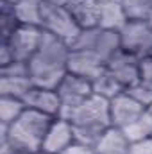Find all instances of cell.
Listing matches in <instances>:
<instances>
[{
    "mask_svg": "<svg viewBox=\"0 0 152 154\" xmlns=\"http://www.w3.org/2000/svg\"><path fill=\"white\" fill-rule=\"evenodd\" d=\"M91 88H93V93L95 95H100V97H104L108 100H111L116 95H120V93L125 91V88L108 72V68L91 82Z\"/></svg>",
    "mask_w": 152,
    "mask_h": 154,
    "instance_id": "cell-19",
    "label": "cell"
},
{
    "mask_svg": "<svg viewBox=\"0 0 152 154\" xmlns=\"http://www.w3.org/2000/svg\"><path fill=\"white\" fill-rule=\"evenodd\" d=\"M0 154H29V152L23 151L22 147L14 145L7 138H0Z\"/></svg>",
    "mask_w": 152,
    "mask_h": 154,
    "instance_id": "cell-28",
    "label": "cell"
},
{
    "mask_svg": "<svg viewBox=\"0 0 152 154\" xmlns=\"http://www.w3.org/2000/svg\"><path fill=\"white\" fill-rule=\"evenodd\" d=\"M129 22L122 0H99V25L102 29L120 32Z\"/></svg>",
    "mask_w": 152,
    "mask_h": 154,
    "instance_id": "cell-14",
    "label": "cell"
},
{
    "mask_svg": "<svg viewBox=\"0 0 152 154\" xmlns=\"http://www.w3.org/2000/svg\"><path fill=\"white\" fill-rule=\"evenodd\" d=\"M45 2H50V4H56V5H66L70 0H45Z\"/></svg>",
    "mask_w": 152,
    "mask_h": 154,
    "instance_id": "cell-30",
    "label": "cell"
},
{
    "mask_svg": "<svg viewBox=\"0 0 152 154\" xmlns=\"http://www.w3.org/2000/svg\"><path fill=\"white\" fill-rule=\"evenodd\" d=\"M63 154H95V149L88 147V145H82V143H77L74 142L68 149H65Z\"/></svg>",
    "mask_w": 152,
    "mask_h": 154,
    "instance_id": "cell-29",
    "label": "cell"
},
{
    "mask_svg": "<svg viewBox=\"0 0 152 154\" xmlns=\"http://www.w3.org/2000/svg\"><path fill=\"white\" fill-rule=\"evenodd\" d=\"M147 20H149V23H150V25H152V13H150V16H149Z\"/></svg>",
    "mask_w": 152,
    "mask_h": 154,
    "instance_id": "cell-31",
    "label": "cell"
},
{
    "mask_svg": "<svg viewBox=\"0 0 152 154\" xmlns=\"http://www.w3.org/2000/svg\"><path fill=\"white\" fill-rule=\"evenodd\" d=\"M129 149L131 142L123 129L111 125L102 133L99 143L95 145V154H129Z\"/></svg>",
    "mask_w": 152,
    "mask_h": 154,
    "instance_id": "cell-15",
    "label": "cell"
},
{
    "mask_svg": "<svg viewBox=\"0 0 152 154\" xmlns=\"http://www.w3.org/2000/svg\"><path fill=\"white\" fill-rule=\"evenodd\" d=\"M123 133L127 134L129 142H138V140H143V138H150L152 136V113L147 109L140 118H136L132 124L123 127Z\"/></svg>",
    "mask_w": 152,
    "mask_h": 154,
    "instance_id": "cell-21",
    "label": "cell"
},
{
    "mask_svg": "<svg viewBox=\"0 0 152 154\" xmlns=\"http://www.w3.org/2000/svg\"><path fill=\"white\" fill-rule=\"evenodd\" d=\"M39 27L45 32H50L66 43H74L81 34V27L75 23L74 16L66 9V5H56L50 2H41V23Z\"/></svg>",
    "mask_w": 152,
    "mask_h": 154,
    "instance_id": "cell-4",
    "label": "cell"
},
{
    "mask_svg": "<svg viewBox=\"0 0 152 154\" xmlns=\"http://www.w3.org/2000/svg\"><path fill=\"white\" fill-rule=\"evenodd\" d=\"M54 118L56 116L45 115L34 109H25L11 125H0V138H7L29 154H36L43 147L45 136Z\"/></svg>",
    "mask_w": 152,
    "mask_h": 154,
    "instance_id": "cell-2",
    "label": "cell"
},
{
    "mask_svg": "<svg viewBox=\"0 0 152 154\" xmlns=\"http://www.w3.org/2000/svg\"><path fill=\"white\" fill-rule=\"evenodd\" d=\"M106 68L127 90L129 86L136 84L138 79H140V57L134 56V54L125 52L123 48H120L106 63Z\"/></svg>",
    "mask_w": 152,
    "mask_h": 154,
    "instance_id": "cell-9",
    "label": "cell"
},
{
    "mask_svg": "<svg viewBox=\"0 0 152 154\" xmlns=\"http://www.w3.org/2000/svg\"><path fill=\"white\" fill-rule=\"evenodd\" d=\"M20 25L16 14H14V7L11 0H2V14H0V29H2V41L9 38L14 29Z\"/></svg>",
    "mask_w": 152,
    "mask_h": 154,
    "instance_id": "cell-22",
    "label": "cell"
},
{
    "mask_svg": "<svg viewBox=\"0 0 152 154\" xmlns=\"http://www.w3.org/2000/svg\"><path fill=\"white\" fill-rule=\"evenodd\" d=\"M22 100H23L27 109H34V111L56 116V118H57L59 109H61V99H59L56 90H47V88L32 86L29 90V93Z\"/></svg>",
    "mask_w": 152,
    "mask_h": 154,
    "instance_id": "cell-13",
    "label": "cell"
},
{
    "mask_svg": "<svg viewBox=\"0 0 152 154\" xmlns=\"http://www.w3.org/2000/svg\"><path fill=\"white\" fill-rule=\"evenodd\" d=\"M0 77H31L29 63L11 61V63L0 66Z\"/></svg>",
    "mask_w": 152,
    "mask_h": 154,
    "instance_id": "cell-24",
    "label": "cell"
},
{
    "mask_svg": "<svg viewBox=\"0 0 152 154\" xmlns=\"http://www.w3.org/2000/svg\"><path fill=\"white\" fill-rule=\"evenodd\" d=\"M147 109H149V111H150V113H152V104H150V106H149V108H147Z\"/></svg>",
    "mask_w": 152,
    "mask_h": 154,
    "instance_id": "cell-33",
    "label": "cell"
},
{
    "mask_svg": "<svg viewBox=\"0 0 152 154\" xmlns=\"http://www.w3.org/2000/svg\"><path fill=\"white\" fill-rule=\"evenodd\" d=\"M129 154H152V136L138 142H131Z\"/></svg>",
    "mask_w": 152,
    "mask_h": 154,
    "instance_id": "cell-27",
    "label": "cell"
},
{
    "mask_svg": "<svg viewBox=\"0 0 152 154\" xmlns=\"http://www.w3.org/2000/svg\"><path fill=\"white\" fill-rule=\"evenodd\" d=\"M129 20H147L152 13V0H122Z\"/></svg>",
    "mask_w": 152,
    "mask_h": 154,
    "instance_id": "cell-23",
    "label": "cell"
},
{
    "mask_svg": "<svg viewBox=\"0 0 152 154\" xmlns=\"http://www.w3.org/2000/svg\"><path fill=\"white\" fill-rule=\"evenodd\" d=\"M41 36H43V29L39 25H22L20 23L14 29V32L2 43L7 45V48L13 56V61L29 63L38 50Z\"/></svg>",
    "mask_w": 152,
    "mask_h": 154,
    "instance_id": "cell-8",
    "label": "cell"
},
{
    "mask_svg": "<svg viewBox=\"0 0 152 154\" xmlns=\"http://www.w3.org/2000/svg\"><path fill=\"white\" fill-rule=\"evenodd\" d=\"M32 86L31 77H0V97L23 99Z\"/></svg>",
    "mask_w": 152,
    "mask_h": 154,
    "instance_id": "cell-18",
    "label": "cell"
},
{
    "mask_svg": "<svg viewBox=\"0 0 152 154\" xmlns=\"http://www.w3.org/2000/svg\"><path fill=\"white\" fill-rule=\"evenodd\" d=\"M145 111H147V108L143 104H140L136 99H132L127 91L116 95L114 99L109 100L111 125L120 127V129H123L129 124H132L136 118H140Z\"/></svg>",
    "mask_w": 152,
    "mask_h": 154,
    "instance_id": "cell-10",
    "label": "cell"
},
{
    "mask_svg": "<svg viewBox=\"0 0 152 154\" xmlns=\"http://www.w3.org/2000/svg\"><path fill=\"white\" fill-rule=\"evenodd\" d=\"M74 50H84L97 56L102 63H108L114 54L122 48L120 47V34L114 31H108L102 27L82 29L75 41L70 45Z\"/></svg>",
    "mask_w": 152,
    "mask_h": 154,
    "instance_id": "cell-3",
    "label": "cell"
},
{
    "mask_svg": "<svg viewBox=\"0 0 152 154\" xmlns=\"http://www.w3.org/2000/svg\"><path fill=\"white\" fill-rule=\"evenodd\" d=\"M70 122L75 127H86V129L104 133L108 127H111L109 100L93 93L82 104L77 106V109L70 116Z\"/></svg>",
    "mask_w": 152,
    "mask_h": 154,
    "instance_id": "cell-5",
    "label": "cell"
},
{
    "mask_svg": "<svg viewBox=\"0 0 152 154\" xmlns=\"http://www.w3.org/2000/svg\"><path fill=\"white\" fill-rule=\"evenodd\" d=\"M125 91H127L132 99H136L140 104H143L145 108H149V106L152 104V88L145 86V84H141L140 81H138L136 84L129 86Z\"/></svg>",
    "mask_w": 152,
    "mask_h": 154,
    "instance_id": "cell-25",
    "label": "cell"
},
{
    "mask_svg": "<svg viewBox=\"0 0 152 154\" xmlns=\"http://www.w3.org/2000/svg\"><path fill=\"white\" fill-rule=\"evenodd\" d=\"M138 81L152 88V56L140 59V79Z\"/></svg>",
    "mask_w": 152,
    "mask_h": 154,
    "instance_id": "cell-26",
    "label": "cell"
},
{
    "mask_svg": "<svg viewBox=\"0 0 152 154\" xmlns=\"http://www.w3.org/2000/svg\"><path fill=\"white\" fill-rule=\"evenodd\" d=\"M25 104L22 99L14 97H0V125H11L14 120L25 111Z\"/></svg>",
    "mask_w": 152,
    "mask_h": 154,
    "instance_id": "cell-20",
    "label": "cell"
},
{
    "mask_svg": "<svg viewBox=\"0 0 152 154\" xmlns=\"http://www.w3.org/2000/svg\"><path fill=\"white\" fill-rule=\"evenodd\" d=\"M104 70H106V63H102L97 56L84 52V50H74L72 48L70 57H68V72L70 74L93 82Z\"/></svg>",
    "mask_w": 152,
    "mask_h": 154,
    "instance_id": "cell-12",
    "label": "cell"
},
{
    "mask_svg": "<svg viewBox=\"0 0 152 154\" xmlns=\"http://www.w3.org/2000/svg\"><path fill=\"white\" fill-rule=\"evenodd\" d=\"M70 52V43L43 31L38 50L29 61L32 84L38 88L57 90L63 77L68 74Z\"/></svg>",
    "mask_w": 152,
    "mask_h": 154,
    "instance_id": "cell-1",
    "label": "cell"
},
{
    "mask_svg": "<svg viewBox=\"0 0 152 154\" xmlns=\"http://www.w3.org/2000/svg\"><path fill=\"white\" fill-rule=\"evenodd\" d=\"M120 34V47L129 52L141 57L152 56V25L149 20H129Z\"/></svg>",
    "mask_w": 152,
    "mask_h": 154,
    "instance_id": "cell-7",
    "label": "cell"
},
{
    "mask_svg": "<svg viewBox=\"0 0 152 154\" xmlns=\"http://www.w3.org/2000/svg\"><path fill=\"white\" fill-rule=\"evenodd\" d=\"M14 14L22 25H39L41 23V2L43 0H11Z\"/></svg>",
    "mask_w": 152,
    "mask_h": 154,
    "instance_id": "cell-17",
    "label": "cell"
},
{
    "mask_svg": "<svg viewBox=\"0 0 152 154\" xmlns=\"http://www.w3.org/2000/svg\"><path fill=\"white\" fill-rule=\"evenodd\" d=\"M56 91L61 99V109H59L57 118H65V120H70V116L77 109V106L93 95L91 82L88 79L74 75L70 72L63 77V81L59 82Z\"/></svg>",
    "mask_w": 152,
    "mask_h": 154,
    "instance_id": "cell-6",
    "label": "cell"
},
{
    "mask_svg": "<svg viewBox=\"0 0 152 154\" xmlns=\"http://www.w3.org/2000/svg\"><path fill=\"white\" fill-rule=\"evenodd\" d=\"M74 142H75V136H74L72 122L65 120V118H54V122L45 136L41 151L52 154H63V151L68 149Z\"/></svg>",
    "mask_w": 152,
    "mask_h": 154,
    "instance_id": "cell-11",
    "label": "cell"
},
{
    "mask_svg": "<svg viewBox=\"0 0 152 154\" xmlns=\"http://www.w3.org/2000/svg\"><path fill=\"white\" fill-rule=\"evenodd\" d=\"M66 9L74 16L81 31L99 25V0H70Z\"/></svg>",
    "mask_w": 152,
    "mask_h": 154,
    "instance_id": "cell-16",
    "label": "cell"
},
{
    "mask_svg": "<svg viewBox=\"0 0 152 154\" xmlns=\"http://www.w3.org/2000/svg\"><path fill=\"white\" fill-rule=\"evenodd\" d=\"M36 154H52V152H45V151H39V152H36Z\"/></svg>",
    "mask_w": 152,
    "mask_h": 154,
    "instance_id": "cell-32",
    "label": "cell"
}]
</instances>
